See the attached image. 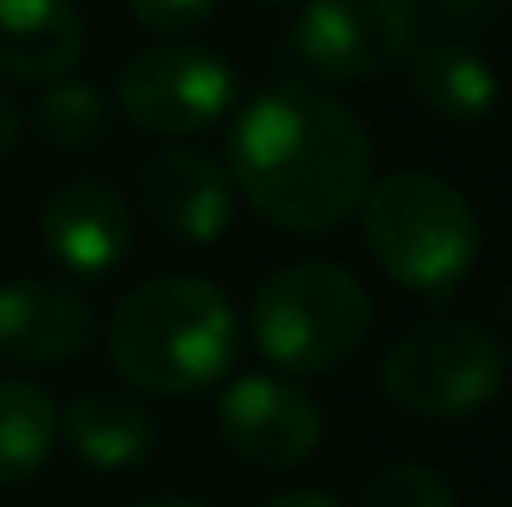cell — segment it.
I'll return each instance as SVG.
<instances>
[{
    "mask_svg": "<svg viewBox=\"0 0 512 507\" xmlns=\"http://www.w3.org/2000/svg\"><path fill=\"white\" fill-rule=\"evenodd\" d=\"M90 25L75 0H0V75L60 80L85 60Z\"/></svg>",
    "mask_w": 512,
    "mask_h": 507,
    "instance_id": "cell-13",
    "label": "cell"
},
{
    "mask_svg": "<svg viewBox=\"0 0 512 507\" xmlns=\"http://www.w3.org/2000/svg\"><path fill=\"white\" fill-rule=\"evenodd\" d=\"M418 15L448 25V30H478V25H493L512 0H413Z\"/></svg>",
    "mask_w": 512,
    "mask_h": 507,
    "instance_id": "cell-19",
    "label": "cell"
},
{
    "mask_svg": "<svg viewBox=\"0 0 512 507\" xmlns=\"http://www.w3.org/2000/svg\"><path fill=\"white\" fill-rule=\"evenodd\" d=\"M110 363L115 373L155 398H184L214 388L234 353L239 319L224 289L194 274H160L135 284L110 314Z\"/></svg>",
    "mask_w": 512,
    "mask_h": 507,
    "instance_id": "cell-2",
    "label": "cell"
},
{
    "mask_svg": "<svg viewBox=\"0 0 512 507\" xmlns=\"http://www.w3.org/2000/svg\"><path fill=\"white\" fill-rule=\"evenodd\" d=\"M214 10H219V0H130V15L145 30L165 35V40H179V35L199 30Z\"/></svg>",
    "mask_w": 512,
    "mask_h": 507,
    "instance_id": "cell-18",
    "label": "cell"
},
{
    "mask_svg": "<svg viewBox=\"0 0 512 507\" xmlns=\"http://www.w3.org/2000/svg\"><path fill=\"white\" fill-rule=\"evenodd\" d=\"M60 443V408L40 383L0 378V488L35 478Z\"/></svg>",
    "mask_w": 512,
    "mask_h": 507,
    "instance_id": "cell-15",
    "label": "cell"
},
{
    "mask_svg": "<svg viewBox=\"0 0 512 507\" xmlns=\"http://www.w3.org/2000/svg\"><path fill=\"white\" fill-rule=\"evenodd\" d=\"M60 433L70 443V453L85 463V468H100V473H125V468H140L155 443H160V423L155 413L130 398V393H105V388H90L80 393L65 413H60Z\"/></svg>",
    "mask_w": 512,
    "mask_h": 507,
    "instance_id": "cell-14",
    "label": "cell"
},
{
    "mask_svg": "<svg viewBox=\"0 0 512 507\" xmlns=\"http://www.w3.org/2000/svg\"><path fill=\"white\" fill-rule=\"evenodd\" d=\"M408 95L438 125H483L503 100V80L478 45L428 40L408 50Z\"/></svg>",
    "mask_w": 512,
    "mask_h": 507,
    "instance_id": "cell-12",
    "label": "cell"
},
{
    "mask_svg": "<svg viewBox=\"0 0 512 507\" xmlns=\"http://www.w3.org/2000/svg\"><path fill=\"white\" fill-rule=\"evenodd\" d=\"M15 135H20V110H15V100H10V90L0 85V160L10 155V145H15Z\"/></svg>",
    "mask_w": 512,
    "mask_h": 507,
    "instance_id": "cell-20",
    "label": "cell"
},
{
    "mask_svg": "<svg viewBox=\"0 0 512 507\" xmlns=\"http://www.w3.org/2000/svg\"><path fill=\"white\" fill-rule=\"evenodd\" d=\"M373 324V299L368 289L324 259H304L289 264L279 274H269L249 304V329L259 353L279 368V373H334L343 368Z\"/></svg>",
    "mask_w": 512,
    "mask_h": 507,
    "instance_id": "cell-4",
    "label": "cell"
},
{
    "mask_svg": "<svg viewBox=\"0 0 512 507\" xmlns=\"http://www.w3.org/2000/svg\"><path fill=\"white\" fill-rule=\"evenodd\" d=\"M508 378L503 338L468 319L418 324L383 353V393L408 418H468L498 398Z\"/></svg>",
    "mask_w": 512,
    "mask_h": 507,
    "instance_id": "cell-5",
    "label": "cell"
},
{
    "mask_svg": "<svg viewBox=\"0 0 512 507\" xmlns=\"http://www.w3.org/2000/svg\"><path fill=\"white\" fill-rule=\"evenodd\" d=\"M95 309L80 289L55 279H20L0 289V358L25 368H55L90 348Z\"/></svg>",
    "mask_w": 512,
    "mask_h": 507,
    "instance_id": "cell-11",
    "label": "cell"
},
{
    "mask_svg": "<svg viewBox=\"0 0 512 507\" xmlns=\"http://www.w3.org/2000/svg\"><path fill=\"white\" fill-rule=\"evenodd\" d=\"M219 438L234 458L254 468H299L314 458L324 438V413L319 403L279 373H244L219 393L214 408Z\"/></svg>",
    "mask_w": 512,
    "mask_h": 507,
    "instance_id": "cell-8",
    "label": "cell"
},
{
    "mask_svg": "<svg viewBox=\"0 0 512 507\" xmlns=\"http://www.w3.org/2000/svg\"><path fill=\"white\" fill-rule=\"evenodd\" d=\"M358 507H458V493L428 463H393L363 488Z\"/></svg>",
    "mask_w": 512,
    "mask_h": 507,
    "instance_id": "cell-17",
    "label": "cell"
},
{
    "mask_svg": "<svg viewBox=\"0 0 512 507\" xmlns=\"http://www.w3.org/2000/svg\"><path fill=\"white\" fill-rule=\"evenodd\" d=\"M234 90H239L234 65L189 40L145 45L115 75V105L140 130L170 135V140L214 130L229 115Z\"/></svg>",
    "mask_w": 512,
    "mask_h": 507,
    "instance_id": "cell-6",
    "label": "cell"
},
{
    "mask_svg": "<svg viewBox=\"0 0 512 507\" xmlns=\"http://www.w3.org/2000/svg\"><path fill=\"white\" fill-rule=\"evenodd\" d=\"M45 254L75 279L115 274L135 249V214L105 179H65L40 209Z\"/></svg>",
    "mask_w": 512,
    "mask_h": 507,
    "instance_id": "cell-9",
    "label": "cell"
},
{
    "mask_svg": "<svg viewBox=\"0 0 512 507\" xmlns=\"http://www.w3.org/2000/svg\"><path fill=\"white\" fill-rule=\"evenodd\" d=\"M413 0H309L289 30L294 55L309 75L334 85H363L418 45Z\"/></svg>",
    "mask_w": 512,
    "mask_h": 507,
    "instance_id": "cell-7",
    "label": "cell"
},
{
    "mask_svg": "<svg viewBox=\"0 0 512 507\" xmlns=\"http://www.w3.org/2000/svg\"><path fill=\"white\" fill-rule=\"evenodd\" d=\"M503 319H508V324H512V284H508V289H503Z\"/></svg>",
    "mask_w": 512,
    "mask_h": 507,
    "instance_id": "cell-23",
    "label": "cell"
},
{
    "mask_svg": "<svg viewBox=\"0 0 512 507\" xmlns=\"http://www.w3.org/2000/svg\"><path fill=\"white\" fill-rule=\"evenodd\" d=\"M264 5H294V0H264Z\"/></svg>",
    "mask_w": 512,
    "mask_h": 507,
    "instance_id": "cell-24",
    "label": "cell"
},
{
    "mask_svg": "<svg viewBox=\"0 0 512 507\" xmlns=\"http://www.w3.org/2000/svg\"><path fill=\"white\" fill-rule=\"evenodd\" d=\"M358 214L373 264L408 294L448 299L478 264L483 224L473 204L438 174L398 169L368 179Z\"/></svg>",
    "mask_w": 512,
    "mask_h": 507,
    "instance_id": "cell-3",
    "label": "cell"
},
{
    "mask_svg": "<svg viewBox=\"0 0 512 507\" xmlns=\"http://www.w3.org/2000/svg\"><path fill=\"white\" fill-rule=\"evenodd\" d=\"M264 507H343V503H334L329 493H314V488H294V493H279V498H269Z\"/></svg>",
    "mask_w": 512,
    "mask_h": 507,
    "instance_id": "cell-21",
    "label": "cell"
},
{
    "mask_svg": "<svg viewBox=\"0 0 512 507\" xmlns=\"http://www.w3.org/2000/svg\"><path fill=\"white\" fill-rule=\"evenodd\" d=\"M229 184L254 214L289 234H334L373 179L358 115L319 85H269L229 130Z\"/></svg>",
    "mask_w": 512,
    "mask_h": 507,
    "instance_id": "cell-1",
    "label": "cell"
},
{
    "mask_svg": "<svg viewBox=\"0 0 512 507\" xmlns=\"http://www.w3.org/2000/svg\"><path fill=\"white\" fill-rule=\"evenodd\" d=\"M145 214L179 244H214L234 224V184L229 169L204 150H155L140 169Z\"/></svg>",
    "mask_w": 512,
    "mask_h": 507,
    "instance_id": "cell-10",
    "label": "cell"
},
{
    "mask_svg": "<svg viewBox=\"0 0 512 507\" xmlns=\"http://www.w3.org/2000/svg\"><path fill=\"white\" fill-rule=\"evenodd\" d=\"M130 507H209V503L184 498V493H155V498H140V503H130Z\"/></svg>",
    "mask_w": 512,
    "mask_h": 507,
    "instance_id": "cell-22",
    "label": "cell"
},
{
    "mask_svg": "<svg viewBox=\"0 0 512 507\" xmlns=\"http://www.w3.org/2000/svg\"><path fill=\"white\" fill-rule=\"evenodd\" d=\"M115 125V100L80 75L45 80V95L35 100V135L55 150H95L110 140Z\"/></svg>",
    "mask_w": 512,
    "mask_h": 507,
    "instance_id": "cell-16",
    "label": "cell"
}]
</instances>
